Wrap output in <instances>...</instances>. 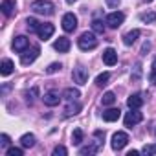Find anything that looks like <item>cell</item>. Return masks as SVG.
Wrapping results in <instances>:
<instances>
[{
	"label": "cell",
	"mask_w": 156,
	"mask_h": 156,
	"mask_svg": "<svg viewBox=\"0 0 156 156\" xmlns=\"http://www.w3.org/2000/svg\"><path fill=\"white\" fill-rule=\"evenodd\" d=\"M77 46H79L83 51H88V50H94L98 46V37L94 31H85L81 33V37L77 39Z\"/></svg>",
	"instance_id": "cell-1"
},
{
	"label": "cell",
	"mask_w": 156,
	"mask_h": 156,
	"mask_svg": "<svg viewBox=\"0 0 156 156\" xmlns=\"http://www.w3.org/2000/svg\"><path fill=\"white\" fill-rule=\"evenodd\" d=\"M31 9L35 13H39V15L50 17V15H53L55 6H53V2H50V0H35V2L31 4Z\"/></svg>",
	"instance_id": "cell-2"
},
{
	"label": "cell",
	"mask_w": 156,
	"mask_h": 156,
	"mask_svg": "<svg viewBox=\"0 0 156 156\" xmlns=\"http://www.w3.org/2000/svg\"><path fill=\"white\" fill-rule=\"evenodd\" d=\"M39 53H41V48H39V46H31V48H28V50L22 51V55H20V62H22L24 66H30V64L35 62V59L39 57Z\"/></svg>",
	"instance_id": "cell-3"
},
{
	"label": "cell",
	"mask_w": 156,
	"mask_h": 156,
	"mask_svg": "<svg viewBox=\"0 0 156 156\" xmlns=\"http://www.w3.org/2000/svg\"><path fill=\"white\" fill-rule=\"evenodd\" d=\"M141 119H143V114L140 112V108H130V112L125 114L123 123H125V127H134V125H138Z\"/></svg>",
	"instance_id": "cell-4"
},
{
	"label": "cell",
	"mask_w": 156,
	"mask_h": 156,
	"mask_svg": "<svg viewBox=\"0 0 156 156\" xmlns=\"http://www.w3.org/2000/svg\"><path fill=\"white\" fill-rule=\"evenodd\" d=\"M127 143H129V134L123 132V130H118V132L112 136V143H110V145H112L114 151H121Z\"/></svg>",
	"instance_id": "cell-5"
},
{
	"label": "cell",
	"mask_w": 156,
	"mask_h": 156,
	"mask_svg": "<svg viewBox=\"0 0 156 156\" xmlns=\"http://www.w3.org/2000/svg\"><path fill=\"white\" fill-rule=\"evenodd\" d=\"M72 77H73V83H77L79 87L87 85V81H88V70L83 68V66H75L73 72H72Z\"/></svg>",
	"instance_id": "cell-6"
},
{
	"label": "cell",
	"mask_w": 156,
	"mask_h": 156,
	"mask_svg": "<svg viewBox=\"0 0 156 156\" xmlns=\"http://www.w3.org/2000/svg\"><path fill=\"white\" fill-rule=\"evenodd\" d=\"M123 20H125V15L121 11H112V13L107 15L105 24H108V28H119L123 24Z\"/></svg>",
	"instance_id": "cell-7"
},
{
	"label": "cell",
	"mask_w": 156,
	"mask_h": 156,
	"mask_svg": "<svg viewBox=\"0 0 156 156\" xmlns=\"http://www.w3.org/2000/svg\"><path fill=\"white\" fill-rule=\"evenodd\" d=\"M61 99H62V96L59 94V90H50L42 96V101L46 107H57L61 103Z\"/></svg>",
	"instance_id": "cell-8"
},
{
	"label": "cell",
	"mask_w": 156,
	"mask_h": 156,
	"mask_svg": "<svg viewBox=\"0 0 156 156\" xmlns=\"http://www.w3.org/2000/svg\"><path fill=\"white\" fill-rule=\"evenodd\" d=\"M62 30L66 31V33H72L75 28H77V17L73 15V13H66L64 17H62Z\"/></svg>",
	"instance_id": "cell-9"
},
{
	"label": "cell",
	"mask_w": 156,
	"mask_h": 156,
	"mask_svg": "<svg viewBox=\"0 0 156 156\" xmlns=\"http://www.w3.org/2000/svg\"><path fill=\"white\" fill-rule=\"evenodd\" d=\"M28 48H30V39H28L26 35H19V37H15V41H13V50H15V51L22 53V51L28 50Z\"/></svg>",
	"instance_id": "cell-10"
},
{
	"label": "cell",
	"mask_w": 156,
	"mask_h": 156,
	"mask_svg": "<svg viewBox=\"0 0 156 156\" xmlns=\"http://www.w3.org/2000/svg\"><path fill=\"white\" fill-rule=\"evenodd\" d=\"M70 46H72V42H70L68 37H59V39L53 42V48H55L59 53H66V51L70 50Z\"/></svg>",
	"instance_id": "cell-11"
},
{
	"label": "cell",
	"mask_w": 156,
	"mask_h": 156,
	"mask_svg": "<svg viewBox=\"0 0 156 156\" xmlns=\"http://www.w3.org/2000/svg\"><path fill=\"white\" fill-rule=\"evenodd\" d=\"M103 62H105L107 66H114V64L118 62V53H116L114 48H107V50L103 51Z\"/></svg>",
	"instance_id": "cell-12"
},
{
	"label": "cell",
	"mask_w": 156,
	"mask_h": 156,
	"mask_svg": "<svg viewBox=\"0 0 156 156\" xmlns=\"http://www.w3.org/2000/svg\"><path fill=\"white\" fill-rule=\"evenodd\" d=\"M53 31H55V28H53V24H41V28H39V37H41V41H48L51 35H53Z\"/></svg>",
	"instance_id": "cell-13"
},
{
	"label": "cell",
	"mask_w": 156,
	"mask_h": 156,
	"mask_svg": "<svg viewBox=\"0 0 156 156\" xmlns=\"http://www.w3.org/2000/svg\"><path fill=\"white\" fill-rule=\"evenodd\" d=\"M145 103V99H143V96L141 94H130L129 96V99H127V105H129V108H140L141 105Z\"/></svg>",
	"instance_id": "cell-14"
},
{
	"label": "cell",
	"mask_w": 156,
	"mask_h": 156,
	"mask_svg": "<svg viewBox=\"0 0 156 156\" xmlns=\"http://www.w3.org/2000/svg\"><path fill=\"white\" fill-rule=\"evenodd\" d=\"M119 116H121V110H119V108H108V110H105V112H103V119H105V121H108V123L118 121V119H119Z\"/></svg>",
	"instance_id": "cell-15"
},
{
	"label": "cell",
	"mask_w": 156,
	"mask_h": 156,
	"mask_svg": "<svg viewBox=\"0 0 156 156\" xmlns=\"http://www.w3.org/2000/svg\"><path fill=\"white\" fill-rule=\"evenodd\" d=\"M13 70H15V64H13L11 59H4L2 62H0V73H2L4 77H8Z\"/></svg>",
	"instance_id": "cell-16"
},
{
	"label": "cell",
	"mask_w": 156,
	"mask_h": 156,
	"mask_svg": "<svg viewBox=\"0 0 156 156\" xmlns=\"http://www.w3.org/2000/svg\"><path fill=\"white\" fill-rule=\"evenodd\" d=\"M35 141H37V138H35V134H31V132H26V134H22V138H20V145H22L24 149H31V147L35 145Z\"/></svg>",
	"instance_id": "cell-17"
},
{
	"label": "cell",
	"mask_w": 156,
	"mask_h": 156,
	"mask_svg": "<svg viewBox=\"0 0 156 156\" xmlns=\"http://www.w3.org/2000/svg\"><path fill=\"white\" fill-rule=\"evenodd\" d=\"M0 9H2V13L6 17H11L15 13V0H4L2 6H0Z\"/></svg>",
	"instance_id": "cell-18"
},
{
	"label": "cell",
	"mask_w": 156,
	"mask_h": 156,
	"mask_svg": "<svg viewBox=\"0 0 156 156\" xmlns=\"http://www.w3.org/2000/svg\"><path fill=\"white\" fill-rule=\"evenodd\" d=\"M81 110V105L77 103V101H68V107L64 108V116L70 118V116H75L77 112Z\"/></svg>",
	"instance_id": "cell-19"
},
{
	"label": "cell",
	"mask_w": 156,
	"mask_h": 156,
	"mask_svg": "<svg viewBox=\"0 0 156 156\" xmlns=\"http://www.w3.org/2000/svg\"><path fill=\"white\" fill-rule=\"evenodd\" d=\"M138 37H140V30H132V31L125 33V37H123V42H125V46H132V44L138 41Z\"/></svg>",
	"instance_id": "cell-20"
},
{
	"label": "cell",
	"mask_w": 156,
	"mask_h": 156,
	"mask_svg": "<svg viewBox=\"0 0 156 156\" xmlns=\"http://www.w3.org/2000/svg\"><path fill=\"white\" fill-rule=\"evenodd\" d=\"M99 147H101V145H99L98 141H94L92 145H87V147H81V149H79V154H81V156H90V154H96Z\"/></svg>",
	"instance_id": "cell-21"
},
{
	"label": "cell",
	"mask_w": 156,
	"mask_h": 156,
	"mask_svg": "<svg viewBox=\"0 0 156 156\" xmlns=\"http://www.w3.org/2000/svg\"><path fill=\"white\" fill-rule=\"evenodd\" d=\"M79 96H81V92L77 90V88H66L62 92V98L66 101H77V99H79Z\"/></svg>",
	"instance_id": "cell-22"
},
{
	"label": "cell",
	"mask_w": 156,
	"mask_h": 156,
	"mask_svg": "<svg viewBox=\"0 0 156 156\" xmlns=\"http://www.w3.org/2000/svg\"><path fill=\"white\" fill-rule=\"evenodd\" d=\"M26 28H28V31H30V33H37V31H39V28H41V24H39V20H37V19L30 17V19L26 20Z\"/></svg>",
	"instance_id": "cell-23"
},
{
	"label": "cell",
	"mask_w": 156,
	"mask_h": 156,
	"mask_svg": "<svg viewBox=\"0 0 156 156\" xmlns=\"http://www.w3.org/2000/svg\"><path fill=\"white\" fill-rule=\"evenodd\" d=\"M101 103H103V105H107V107L114 105V103H116V96H114V92H105V94H103V98H101Z\"/></svg>",
	"instance_id": "cell-24"
},
{
	"label": "cell",
	"mask_w": 156,
	"mask_h": 156,
	"mask_svg": "<svg viewBox=\"0 0 156 156\" xmlns=\"http://www.w3.org/2000/svg\"><path fill=\"white\" fill-rule=\"evenodd\" d=\"M108 79H110V73H108V72H103V73H99V75L96 77V85H98V87H105V85L108 83Z\"/></svg>",
	"instance_id": "cell-25"
},
{
	"label": "cell",
	"mask_w": 156,
	"mask_h": 156,
	"mask_svg": "<svg viewBox=\"0 0 156 156\" xmlns=\"http://www.w3.org/2000/svg\"><path fill=\"white\" fill-rule=\"evenodd\" d=\"M92 31L103 35V33H105V24H103V20H98V19L92 20Z\"/></svg>",
	"instance_id": "cell-26"
},
{
	"label": "cell",
	"mask_w": 156,
	"mask_h": 156,
	"mask_svg": "<svg viewBox=\"0 0 156 156\" xmlns=\"http://www.w3.org/2000/svg\"><path fill=\"white\" fill-rule=\"evenodd\" d=\"M140 19H141V22H145V24L156 22V13H154V11H147V13H141Z\"/></svg>",
	"instance_id": "cell-27"
},
{
	"label": "cell",
	"mask_w": 156,
	"mask_h": 156,
	"mask_svg": "<svg viewBox=\"0 0 156 156\" xmlns=\"http://www.w3.org/2000/svg\"><path fill=\"white\" fill-rule=\"evenodd\" d=\"M81 141H83V130L81 129H75L73 134H72V143L73 145H81Z\"/></svg>",
	"instance_id": "cell-28"
},
{
	"label": "cell",
	"mask_w": 156,
	"mask_h": 156,
	"mask_svg": "<svg viewBox=\"0 0 156 156\" xmlns=\"http://www.w3.org/2000/svg\"><path fill=\"white\" fill-rule=\"evenodd\" d=\"M61 68H62V66H61L59 62H51V64H50V66L46 68V73H48V75H51V73H57V72H59Z\"/></svg>",
	"instance_id": "cell-29"
},
{
	"label": "cell",
	"mask_w": 156,
	"mask_h": 156,
	"mask_svg": "<svg viewBox=\"0 0 156 156\" xmlns=\"http://www.w3.org/2000/svg\"><path fill=\"white\" fill-rule=\"evenodd\" d=\"M37 94H39V90H37V88H31V92H26V101H28L30 105H33V101H35Z\"/></svg>",
	"instance_id": "cell-30"
},
{
	"label": "cell",
	"mask_w": 156,
	"mask_h": 156,
	"mask_svg": "<svg viewBox=\"0 0 156 156\" xmlns=\"http://www.w3.org/2000/svg\"><path fill=\"white\" fill-rule=\"evenodd\" d=\"M24 149V147H22ZM20 147H9L8 149V156H22L24 154V151H22Z\"/></svg>",
	"instance_id": "cell-31"
},
{
	"label": "cell",
	"mask_w": 156,
	"mask_h": 156,
	"mask_svg": "<svg viewBox=\"0 0 156 156\" xmlns=\"http://www.w3.org/2000/svg\"><path fill=\"white\" fill-rule=\"evenodd\" d=\"M141 152H143V154H147V156L156 154V143H152V145H145V147L141 149Z\"/></svg>",
	"instance_id": "cell-32"
},
{
	"label": "cell",
	"mask_w": 156,
	"mask_h": 156,
	"mask_svg": "<svg viewBox=\"0 0 156 156\" xmlns=\"http://www.w3.org/2000/svg\"><path fill=\"white\" fill-rule=\"evenodd\" d=\"M68 154V151H66V147H62V145H57L55 149H53V156H66Z\"/></svg>",
	"instance_id": "cell-33"
},
{
	"label": "cell",
	"mask_w": 156,
	"mask_h": 156,
	"mask_svg": "<svg viewBox=\"0 0 156 156\" xmlns=\"http://www.w3.org/2000/svg\"><path fill=\"white\" fill-rule=\"evenodd\" d=\"M8 145H9V136L8 134H2V136H0V147L6 149Z\"/></svg>",
	"instance_id": "cell-34"
},
{
	"label": "cell",
	"mask_w": 156,
	"mask_h": 156,
	"mask_svg": "<svg viewBox=\"0 0 156 156\" xmlns=\"http://www.w3.org/2000/svg\"><path fill=\"white\" fill-rule=\"evenodd\" d=\"M149 77H151V81H156V59L152 61V70H151Z\"/></svg>",
	"instance_id": "cell-35"
},
{
	"label": "cell",
	"mask_w": 156,
	"mask_h": 156,
	"mask_svg": "<svg viewBox=\"0 0 156 156\" xmlns=\"http://www.w3.org/2000/svg\"><path fill=\"white\" fill-rule=\"evenodd\" d=\"M105 2H107L108 8H118V6L121 4V0H105Z\"/></svg>",
	"instance_id": "cell-36"
},
{
	"label": "cell",
	"mask_w": 156,
	"mask_h": 156,
	"mask_svg": "<svg viewBox=\"0 0 156 156\" xmlns=\"http://www.w3.org/2000/svg\"><path fill=\"white\" fill-rule=\"evenodd\" d=\"M138 154H140V151H130L129 152V156H138Z\"/></svg>",
	"instance_id": "cell-37"
},
{
	"label": "cell",
	"mask_w": 156,
	"mask_h": 156,
	"mask_svg": "<svg viewBox=\"0 0 156 156\" xmlns=\"http://www.w3.org/2000/svg\"><path fill=\"white\" fill-rule=\"evenodd\" d=\"M73 2H77V0H66V4H73Z\"/></svg>",
	"instance_id": "cell-38"
},
{
	"label": "cell",
	"mask_w": 156,
	"mask_h": 156,
	"mask_svg": "<svg viewBox=\"0 0 156 156\" xmlns=\"http://www.w3.org/2000/svg\"><path fill=\"white\" fill-rule=\"evenodd\" d=\"M147 2H152V0H147Z\"/></svg>",
	"instance_id": "cell-39"
}]
</instances>
